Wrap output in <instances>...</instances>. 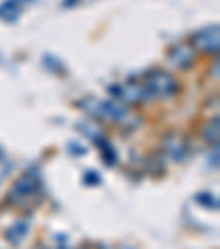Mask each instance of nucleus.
<instances>
[{"label": "nucleus", "instance_id": "obj_1", "mask_svg": "<svg viewBox=\"0 0 220 249\" xmlns=\"http://www.w3.org/2000/svg\"><path fill=\"white\" fill-rule=\"evenodd\" d=\"M145 89L150 90V95H154V97L165 99V97L176 95L178 84L169 73H165V71H150V73L145 75Z\"/></svg>", "mask_w": 220, "mask_h": 249}, {"label": "nucleus", "instance_id": "obj_2", "mask_svg": "<svg viewBox=\"0 0 220 249\" xmlns=\"http://www.w3.org/2000/svg\"><path fill=\"white\" fill-rule=\"evenodd\" d=\"M38 185H40V177H31V174H24L22 179H18V183L11 188V201L24 205L27 201L35 198L38 194Z\"/></svg>", "mask_w": 220, "mask_h": 249}, {"label": "nucleus", "instance_id": "obj_3", "mask_svg": "<svg viewBox=\"0 0 220 249\" xmlns=\"http://www.w3.org/2000/svg\"><path fill=\"white\" fill-rule=\"evenodd\" d=\"M192 44H194V49H198V51L216 55V53H218V24L207 27V29H203V31L194 33Z\"/></svg>", "mask_w": 220, "mask_h": 249}, {"label": "nucleus", "instance_id": "obj_4", "mask_svg": "<svg viewBox=\"0 0 220 249\" xmlns=\"http://www.w3.org/2000/svg\"><path fill=\"white\" fill-rule=\"evenodd\" d=\"M152 95L145 84H123L119 86V102L121 104H141L148 102Z\"/></svg>", "mask_w": 220, "mask_h": 249}, {"label": "nucleus", "instance_id": "obj_5", "mask_svg": "<svg viewBox=\"0 0 220 249\" xmlns=\"http://www.w3.org/2000/svg\"><path fill=\"white\" fill-rule=\"evenodd\" d=\"M194 62V49L187 44H176V47L169 51V64L176 66V69H187Z\"/></svg>", "mask_w": 220, "mask_h": 249}, {"label": "nucleus", "instance_id": "obj_6", "mask_svg": "<svg viewBox=\"0 0 220 249\" xmlns=\"http://www.w3.org/2000/svg\"><path fill=\"white\" fill-rule=\"evenodd\" d=\"M163 150L169 155V159L174 161H183L185 155H187V146H185V141H181L178 137H168L163 141Z\"/></svg>", "mask_w": 220, "mask_h": 249}, {"label": "nucleus", "instance_id": "obj_7", "mask_svg": "<svg viewBox=\"0 0 220 249\" xmlns=\"http://www.w3.org/2000/svg\"><path fill=\"white\" fill-rule=\"evenodd\" d=\"M29 227H31V223H29V218H20L18 223H14V225L9 227V230L5 231V238L9 240L11 245H20L22 243V238L29 234Z\"/></svg>", "mask_w": 220, "mask_h": 249}, {"label": "nucleus", "instance_id": "obj_8", "mask_svg": "<svg viewBox=\"0 0 220 249\" xmlns=\"http://www.w3.org/2000/svg\"><path fill=\"white\" fill-rule=\"evenodd\" d=\"M0 18L5 22H16L20 18V2L18 0H5L0 2Z\"/></svg>", "mask_w": 220, "mask_h": 249}, {"label": "nucleus", "instance_id": "obj_9", "mask_svg": "<svg viewBox=\"0 0 220 249\" xmlns=\"http://www.w3.org/2000/svg\"><path fill=\"white\" fill-rule=\"evenodd\" d=\"M99 148H102V157H103V163L108 165V168H113L115 163H117V150L113 148V143L108 139H103V137H99L97 141H95Z\"/></svg>", "mask_w": 220, "mask_h": 249}, {"label": "nucleus", "instance_id": "obj_10", "mask_svg": "<svg viewBox=\"0 0 220 249\" xmlns=\"http://www.w3.org/2000/svg\"><path fill=\"white\" fill-rule=\"evenodd\" d=\"M194 201H196L198 205H203V207H209V210H218V198H216L214 194H209V192H198L196 196H194Z\"/></svg>", "mask_w": 220, "mask_h": 249}, {"label": "nucleus", "instance_id": "obj_11", "mask_svg": "<svg viewBox=\"0 0 220 249\" xmlns=\"http://www.w3.org/2000/svg\"><path fill=\"white\" fill-rule=\"evenodd\" d=\"M203 137H205L209 143H214V146H218V119H214V122H209L205 126V130H203Z\"/></svg>", "mask_w": 220, "mask_h": 249}, {"label": "nucleus", "instance_id": "obj_12", "mask_svg": "<svg viewBox=\"0 0 220 249\" xmlns=\"http://www.w3.org/2000/svg\"><path fill=\"white\" fill-rule=\"evenodd\" d=\"M77 128H80V130H82V132H84V135H86V137H88V139H93V141H97V139H99V137H102V130H99V128H95V126H93V124H86V122H80V126H77Z\"/></svg>", "mask_w": 220, "mask_h": 249}, {"label": "nucleus", "instance_id": "obj_13", "mask_svg": "<svg viewBox=\"0 0 220 249\" xmlns=\"http://www.w3.org/2000/svg\"><path fill=\"white\" fill-rule=\"evenodd\" d=\"M84 183L86 185H99L102 183V179H99V174L95 172V170H90V172L84 174Z\"/></svg>", "mask_w": 220, "mask_h": 249}, {"label": "nucleus", "instance_id": "obj_14", "mask_svg": "<svg viewBox=\"0 0 220 249\" xmlns=\"http://www.w3.org/2000/svg\"><path fill=\"white\" fill-rule=\"evenodd\" d=\"M68 152H75V155H84V148H82V146H73V143H68Z\"/></svg>", "mask_w": 220, "mask_h": 249}, {"label": "nucleus", "instance_id": "obj_15", "mask_svg": "<svg viewBox=\"0 0 220 249\" xmlns=\"http://www.w3.org/2000/svg\"><path fill=\"white\" fill-rule=\"evenodd\" d=\"M2 157H5V150H2V148H0V161H2Z\"/></svg>", "mask_w": 220, "mask_h": 249}, {"label": "nucleus", "instance_id": "obj_16", "mask_svg": "<svg viewBox=\"0 0 220 249\" xmlns=\"http://www.w3.org/2000/svg\"><path fill=\"white\" fill-rule=\"evenodd\" d=\"M20 2H33V0H20Z\"/></svg>", "mask_w": 220, "mask_h": 249}, {"label": "nucleus", "instance_id": "obj_17", "mask_svg": "<svg viewBox=\"0 0 220 249\" xmlns=\"http://www.w3.org/2000/svg\"><path fill=\"white\" fill-rule=\"evenodd\" d=\"M57 249H66V245H62V247H57Z\"/></svg>", "mask_w": 220, "mask_h": 249}, {"label": "nucleus", "instance_id": "obj_18", "mask_svg": "<svg viewBox=\"0 0 220 249\" xmlns=\"http://www.w3.org/2000/svg\"><path fill=\"white\" fill-rule=\"evenodd\" d=\"M123 249H132V247H123Z\"/></svg>", "mask_w": 220, "mask_h": 249}, {"label": "nucleus", "instance_id": "obj_19", "mask_svg": "<svg viewBox=\"0 0 220 249\" xmlns=\"http://www.w3.org/2000/svg\"><path fill=\"white\" fill-rule=\"evenodd\" d=\"M102 249H108V247H102Z\"/></svg>", "mask_w": 220, "mask_h": 249}]
</instances>
